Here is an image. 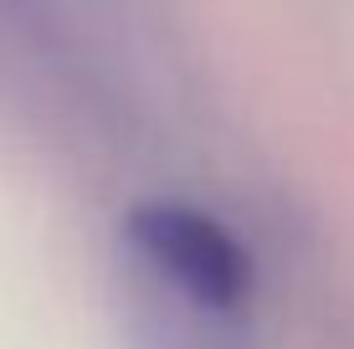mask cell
I'll list each match as a JSON object with an SVG mask.
<instances>
[{"label":"cell","mask_w":354,"mask_h":349,"mask_svg":"<svg viewBox=\"0 0 354 349\" xmlns=\"http://www.w3.org/2000/svg\"><path fill=\"white\" fill-rule=\"evenodd\" d=\"M124 247L144 278L205 323H236L252 298V262L216 216L180 200H144L124 216Z\"/></svg>","instance_id":"cell-1"}]
</instances>
